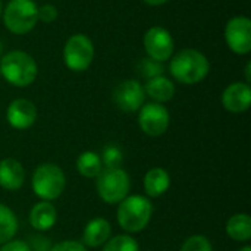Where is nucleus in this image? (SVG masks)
Instances as JSON below:
<instances>
[{"mask_svg": "<svg viewBox=\"0 0 251 251\" xmlns=\"http://www.w3.org/2000/svg\"><path fill=\"white\" fill-rule=\"evenodd\" d=\"M169 60L172 78L185 85H194L204 81L210 71L209 59L197 49H184Z\"/></svg>", "mask_w": 251, "mask_h": 251, "instance_id": "1", "label": "nucleus"}, {"mask_svg": "<svg viewBox=\"0 0 251 251\" xmlns=\"http://www.w3.org/2000/svg\"><path fill=\"white\" fill-rule=\"evenodd\" d=\"M0 74L10 85L24 88L37 79L38 65L29 53L12 50L0 57Z\"/></svg>", "mask_w": 251, "mask_h": 251, "instance_id": "2", "label": "nucleus"}, {"mask_svg": "<svg viewBox=\"0 0 251 251\" xmlns=\"http://www.w3.org/2000/svg\"><path fill=\"white\" fill-rule=\"evenodd\" d=\"M153 215V204L144 196L125 197L116 210V219L119 226L128 234H137L147 228Z\"/></svg>", "mask_w": 251, "mask_h": 251, "instance_id": "3", "label": "nucleus"}, {"mask_svg": "<svg viewBox=\"0 0 251 251\" xmlns=\"http://www.w3.org/2000/svg\"><path fill=\"white\" fill-rule=\"evenodd\" d=\"M31 187L34 194L43 201H53L59 199L66 187V176L60 166L54 163H43L35 168Z\"/></svg>", "mask_w": 251, "mask_h": 251, "instance_id": "4", "label": "nucleus"}, {"mask_svg": "<svg viewBox=\"0 0 251 251\" xmlns=\"http://www.w3.org/2000/svg\"><path fill=\"white\" fill-rule=\"evenodd\" d=\"M3 24L12 34L24 35L38 24V6L34 0H10L3 13Z\"/></svg>", "mask_w": 251, "mask_h": 251, "instance_id": "5", "label": "nucleus"}, {"mask_svg": "<svg viewBox=\"0 0 251 251\" xmlns=\"http://www.w3.org/2000/svg\"><path fill=\"white\" fill-rule=\"evenodd\" d=\"M96 179L97 194L107 204H119L129 196L131 179L122 168H103Z\"/></svg>", "mask_w": 251, "mask_h": 251, "instance_id": "6", "label": "nucleus"}, {"mask_svg": "<svg viewBox=\"0 0 251 251\" xmlns=\"http://www.w3.org/2000/svg\"><path fill=\"white\" fill-rule=\"evenodd\" d=\"M94 54V44L85 34L71 35L63 46V62L72 72L87 71L93 63Z\"/></svg>", "mask_w": 251, "mask_h": 251, "instance_id": "7", "label": "nucleus"}, {"mask_svg": "<svg viewBox=\"0 0 251 251\" xmlns=\"http://www.w3.org/2000/svg\"><path fill=\"white\" fill-rule=\"evenodd\" d=\"M171 124L169 110L165 104L150 101L144 103L138 110V125L141 131L149 137H160L163 135Z\"/></svg>", "mask_w": 251, "mask_h": 251, "instance_id": "8", "label": "nucleus"}, {"mask_svg": "<svg viewBox=\"0 0 251 251\" xmlns=\"http://www.w3.org/2000/svg\"><path fill=\"white\" fill-rule=\"evenodd\" d=\"M225 43L235 54L246 56L251 51V21L249 16H234L225 25Z\"/></svg>", "mask_w": 251, "mask_h": 251, "instance_id": "9", "label": "nucleus"}, {"mask_svg": "<svg viewBox=\"0 0 251 251\" xmlns=\"http://www.w3.org/2000/svg\"><path fill=\"white\" fill-rule=\"evenodd\" d=\"M144 50L149 57L157 62H166L174 56L175 41L171 34L163 26H151L146 31L143 37Z\"/></svg>", "mask_w": 251, "mask_h": 251, "instance_id": "10", "label": "nucleus"}, {"mask_svg": "<svg viewBox=\"0 0 251 251\" xmlns=\"http://www.w3.org/2000/svg\"><path fill=\"white\" fill-rule=\"evenodd\" d=\"M116 107L125 113H134L146 103L144 85L137 79H125L119 82L112 94Z\"/></svg>", "mask_w": 251, "mask_h": 251, "instance_id": "11", "label": "nucleus"}, {"mask_svg": "<svg viewBox=\"0 0 251 251\" xmlns=\"http://www.w3.org/2000/svg\"><path fill=\"white\" fill-rule=\"evenodd\" d=\"M38 112L35 104L28 99H15L10 101L6 110L7 124L19 131L31 128L37 121Z\"/></svg>", "mask_w": 251, "mask_h": 251, "instance_id": "12", "label": "nucleus"}, {"mask_svg": "<svg viewBox=\"0 0 251 251\" xmlns=\"http://www.w3.org/2000/svg\"><path fill=\"white\" fill-rule=\"evenodd\" d=\"M250 104L251 88L247 82H232L222 93V106L231 113H244Z\"/></svg>", "mask_w": 251, "mask_h": 251, "instance_id": "13", "label": "nucleus"}, {"mask_svg": "<svg viewBox=\"0 0 251 251\" xmlns=\"http://www.w3.org/2000/svg\"><path fill=\"white\" fill-rule=\"evenodd\" d=\"M112 235V225L104 218L91 219L82 231V244L90 249L101 247Z\"/></svg>", "mask_w": 251, "mask_h": 251, "instance_id": "14", "label": "nucleus"}, {"mask_svg": "<svg viewBox=\"0 0 251 251\" xmlns=\"http://www.w3.org/2000/svg\"><path fill=\"white\" fill-rule=\"evenodd\" d=\"M25 182V169L16 159L0 160V187L7 191H18Z\"/></svg>", "mask_w": 251, "mask_h": 251, "instance_id": "15", "label": "nucleus"}, {"mask_svg": "<svg viewBox=\"0 0 251 251\" xmlns=\"http://www.w3.org/2000/svg\"><path fill=\"white\" fill-rule=\"evenodd\" d=\"M57 210L51 201H38L29 212V224L38 232H46L56 225Z\"/></svg>", "mask_w": 251, "mask_h": 251, "instance_id": "16", "label": "nucleus"}, {"mask_svg": "<svg viewBox=\"0 0 251 251\" xmlns=\"http://www.w3.org/2000/svg\"><path fill=\"white\" fill-rule=\"evenodd\" d=\"M144 91H146V96H149L153 101L163 104L174 99L175 84L171 78L165 75H159L146 81Z\"/></svg>", "mask_w": 251, "mask_h": 251, "instance_id": "17", "label": "nucleus"}, {"mask_svg": "<svg viewBox=\"0 0 251 251\" xmlns=\"http://www.w3.org/2000/svg\"><path fill=\"white\" fill-rule=\"evenodd\" d=\"M171 187V175L163 168H151L144 175V191L149 197H160Z\"/></svg>", "mask_w": 251, "mask_h": 251, "instance_id": "18", "label": "nucleus"}, {"mask_svg": "<svg viewBox=\"0 0 251 251\" xmlns=\"http://www.w3.org/2000/svg\"><path fill=\"white\" fill-rule=\"evenodd\" d=\"M226 234L237 243H247L251 238V218L247 213H237L226 222Z\"/></svg>", "mask_w": 251, "mask_h": 251, "instance_id": "19", "label": "nucleus"}, {"mask_svg": "<svg viewBox=\"0 0 251 251\" xmlns=\"http://www.w3.org/2000/svg\"><path fill=\"white\" fill-rule=\"evenodd\" d=\"M76 171L79 172V175H82L84 178H97V175L101 172L103 165H101V159L96 151H82L75 162Z\"/></svg>", "mask_w": 251, "mask_h": 251, "instance_id": "20", "label": "nucleus"}, {"mask_svg": "<svg viewBox=\"0 0 251 251\" xmlns=\"http://www.w3.org/2000/svg\"><path fill=\"white\" fill-rule=\"evenodd\" d=\"M18 219L12 209L0 203V244H4L16 235Z\"/></svg>", "mask_w": 251, "mask_h": 251, "instance_id": "21", "label": "nucleus"}, {"mask_svg": "<svg viewBox=\"0 0 251 251\" xmlns=\"http://www.w3.org/2000/svg\"><path fill=\"white\" fill-rule=\"evenodd\" d=\"M100 159L103 168H121L124 162V151L118 144L109 143L103 147Z\"/></svg>", "mask_w": 251, "mask_h": 251, "instance_id": "22", "label": "nucleus"}, {"mask_svg": "<svg viewBox=\"0 0 251 251\" xmlns=\"http://www.w3.org/2000/svg\"><path fill=\"white\" fill-rule=\"evenodd\" d=\"M103 251H140V246L137 240H134L131 235L122 234L109 238L103 247Z\"/></svg>", "mask_w": 251, "mask_h": 251, "instance_id": "23", "label": "nucleus"}, {"mask_svg": "<svg viewBox=\"0 0 251 251\" xmlns=\"http://www.w3.org/2000/svg\"><path fill=\"white\" fill-rule=\"evenodd\" d=\"M138 74L141 78L151 79L154 76L163 75L165 74V66L162 62H157L151 57H144L140 63H138Z\"/></svg>", "mask_w": 251, "mask_h": 251, "instance_id": "24", "label": "nucleus"}, {"mask_svg": "<svg viewBox=\"0 0 251 251\" xmlns=\"http://www.w3.org/2000/svg\"><path fill=\"white\" fill-rule=\"evenodd\" d=\"M179 251H213V246L204 235H191L184 241Z\"/></svg>", "mask_w": 251, "mask_h": 251, "instance_id": "25", "label": "nucleus"}, {"mask_svg": "<svg viewBox=\"0 0 251 251\" xmlns=\"http://www.w3.org/2000/svg\"><path fill=\"white\" fill-rule=\"evenodd\" d=\"M57 16H59V10L51 3H46V4H41L38 7V21H41L44 24L54 22L57 19Z\"/></svg>", "mask_w": 251, "mask_h": 251, "instance_id": "26", "label": "nucleus"}, {"mask_svg": "<svg viewBox=\"0 0 251 251\" xmlns=\"http://www.w3.org/2000/svg\"><path fill=\"white\" fill-rule=\"evenodd\" d=\"M31 251H50L51 250V243L47 237L44 235H32L31 241L28 244Z\"/></svg>", "mask_w": 251, "mask_h": 251, "instance_id": "27", "label": "nucleus"}, {"mask_svg": "<svg viewBox=\"0 0 251 251\" xmlns=\"http://www.w3.org/2000/svg\"><path fill=\"white\" fill-rule=\"evenodd\" d=\"M50 251H87V247L81 241L66 240V241L54 244Z\"/></svg>", "mask_w": 251, "mask_h": 251, "instance_id": "28", "label": "nucleus"}, {"mask_svg": "<svg viewBox=\"0 0 251 251\" xmlns=\"http://www.w3.org/2000/svg\"><path fill=\"white\" fill-rule=\"evenodd\" d=\"M0 251H31L28 247V243L21 240H10L4 244H1Z\"/></svg>", "mask_w": 251, "mask_h": 251, "instance_id": "29", "label": "nucleus"}, {"mask_svg": "<svg viewBox=\"0 0 251 251\" xmlns=\"http://www.w3.org/2000/svg\"><path fill=\"white\" fill-rule=\"evenodd\" d=\"M143 1L149 6H162V4L168 3L169 0H143Z\"/></svg>", "mask_w": 251, "mask_h": 251, "instance_id": "30", "label": "nucleus"}, {"mask_svg": "<svg viewBox=\"0 0 251 251\" xmlns=\"http://www.w3.org/2000/svg\"><path fill=\"white\" fill-rule=\"evenodd\" d=\"M251 81V62L249 60L247 63H246V82L247 84H250Z\"/></svg>", "mask_w": 251, "mask_h": 251, "instance_id": "31", "label": "nucleus"}, {"mask_svg": "<svg viewBox=\"0 0 251 251\" xmlns=\"http://www.w3.org/2000/svg\"><path fill=\"white\" fill-rule=\"evenodd\" d=\"M238 251H251V247H250V246H244L243 249H240Z\"/></svg>", "mask_w": 251, "mask_h": 251, "instance_id": "32", "label": "nucleus"}, {"mask_svg": "<svg viewBox=\"0 0 251 251\" xmlns=\"http://www.w3.org/2000/svg\"><path fill=\"white\" fill-rule=\"evenodd\" d=\"M3 56V43H1V40H0V57Z\"/></svg>", "mask_w": 251, "mask_h": 251, "instance_id": "33", "label": "nucleus"}, {"mask_svg": "<svg viewBox=\"0 0 251 251\" xmlns=\"http://www.w3.org/2000/svg\"><path fill=\"white\" fill-rule=\"evenodd\" d=\"M1 13H3V1L0 0V18H1Z\"/></svg>", "mask_w": 251, "mask_h": 251, "instance_id": "34", "label": "nucleus"}, {"mask_svg": "<svg viewBox=\"0 0 251 251\" xmlns=\"http://www.w3.org/2000/svg\"><path fill=\"white\" fill-rule=\"evenodd\" d=\"M0 78H1V74H0Z\"/></svg>", "mask_w": 251, "mask_h": 251, "instance_id": "35", "label": "nucleus"}]
</instances>
